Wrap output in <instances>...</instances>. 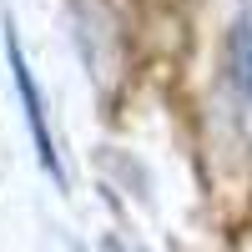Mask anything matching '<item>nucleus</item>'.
<instances>
[{
    "instance_id": "1",
    "label": "nucleus",
    "mask_w": 252,
    "mask_h": 252,
    "mask_svg": "<svg viewBox=\"0 0 252 252\" xmlns=\"http://www.w3.org/2000/svg\"><path fill=\"white\" fill-rule=\"evenodd\" d=\"M71 26H76V51L96 76V86H111L121 71V20L106 0H71Z\"/></svg>"
},
{
    "instance_id": "2",
    "label": "nucleus",
    "mask_w": 252,
    "mask_h": 252,
    "mask_svg": "<svg viewBox=\"0 0 252 252\" xmlns=\"http://www.w3.org/2000/svg\"><path fill=\"white\" fill-rule=\"evenodd\" d=\"M5 51H10V76H15V91H20V106H26V126L35 136V157H40V172H51L56 187H66V172H61V157H56V136H51V121H46V101H40V86L20 56V40L15 26H5Z\"/></svg>"
},
{
    "instance_id": "3",
    "label": "nucleus",
    "mask_w": 252,
    "mask_h": 252,
    "mask_svg": "<svg viewBox=\"0 0 252 252\" xmlns=\"http://www.w3.org/2000/svg\"><path fill=\"white\" fill-rule=\"evenodd\" d=\"M227 61H232V81H237L242 101L252 106V31H247V20H237V26H232V40H227Z\"/></svg>"
}]
</instances>
